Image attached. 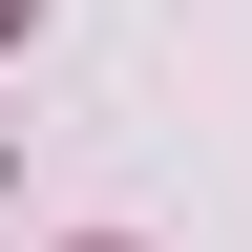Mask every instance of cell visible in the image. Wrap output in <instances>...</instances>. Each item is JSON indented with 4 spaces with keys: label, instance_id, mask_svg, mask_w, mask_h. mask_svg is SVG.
I'll use <instances>...</instances> for the list:
<instances>
[]
</instances>
